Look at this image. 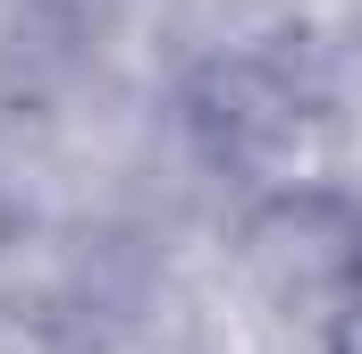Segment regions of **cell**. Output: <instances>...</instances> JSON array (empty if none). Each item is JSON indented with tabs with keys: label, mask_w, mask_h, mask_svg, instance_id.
Wrapping results in <instances>:
<instances>
[{
	"label": "cell",
	"mask_w": 362,
	"mask_h": 354,
	"mask_svg": "<svg viewBox=\"0 0 362 354\" xmlns=\"http://www.w3.org/2000/svg\"><path fill=\"white\" fill-rule=\"evenodd\" d=\"M337 354H362V278L346 295V312H337Z\"/></svg>",
	"instance_id": "1"
}]
</instances>
